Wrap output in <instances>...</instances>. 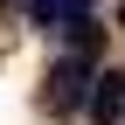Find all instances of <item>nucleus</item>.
<instances>
[{"mask_svg":"<svg viewBox=\"0 0 125 125\" xmlns=\"http://www.w3.org/2000/svg\"><path fill=\"white\" fill-rule=\"evenodd\" d=\"M90 83H97V76L83 70V56H70V62L49 76V104H56V111H76V104H90Z\"/></svg>","mask_w":125,"mask_h":125,"instance_id":"obj_1","label":"nucleus"},{"mask_svg":"<svg viewBox=\"0 0 125 125\" xmlns=\"http://www.w3.org/2000/svg\"><path fill=\"white\" fill-rule=\"evenodd\" d=\"M118 111H125V76H111V70H104L97 83H90V118H97V125H111Z\"/></svg>","mask_w":125,"mask_h":125,"instance_id":"obj_2","label":"nucleus"},{"mask_svg":"<svg viewBox=\"0 0 125 125\" xmlns=\"http://www.w3.org/2000/svg\"><path fill=\"white\" fill-rule=\"evenodd\" d=\"M28 14H35V28H70L90 14V0H28Z\"/></svg>","mask_w":125,"mask_h":125,"instance_id":"obj_3","label":"nucleus"}]
</instances>
